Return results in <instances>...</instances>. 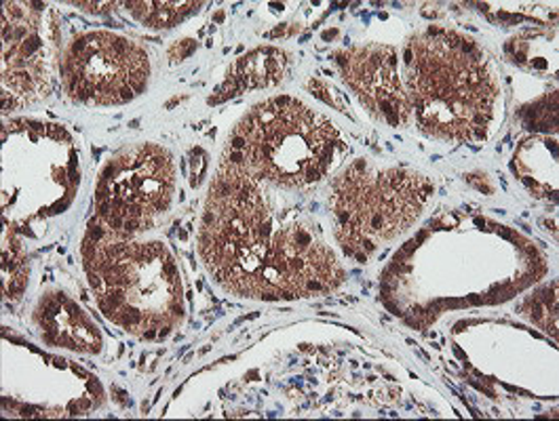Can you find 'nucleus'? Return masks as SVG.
Here are the masks:
<instances>
[{"mask_svg": "<svg viewBox=\"0 0 559 421\" xmlns=\"http://www.w3.org/2000/svg\"><path fill=\"white\" fill-rule=\"evenodd\" d=\"M280 188L222 158L199 228V253L222 289L249 300H296L334 291L338 255L309 213Z\"/></svg>", "mask_w": 559, "mask_h": 421, "instance_id": "nucleus-1", "label": "nucleus"}, {"mask_svg": "<svg viewBox=\"0 0 559 421\" xmlns=\"http://www.w3.org/2000/svg\"><path fill=\"white\" fill-rule=\"evenodd\" d=\"M405 95L425 133L437 140H486L502 104L497 70L459 32L429 28L405 51Z\"/></svg>", "mask_w": 559, "mask_h": 421, "instance_id": "nucleus-2", "label": "nucleus"}, {"mask_svg": "<svg viewBox=\"0 0 559 421\" xmlns=\"http://www.w3.org/2000/svg\"><path fill=\"white\" fill-rule=\"evenodd\" d=\"M83 266L102 314L140 339H165L185 318V289L171 251L160 241L90 224Z\"/></svg>", "mask_w": 559, "mask_h": 421, "instance_id": "nucleus-3", "label": "nucleus"}, {"mask_svg": "<svg viewBox=\"0 0 559 421\" xmlns=\"http://www.w3.org/2000/svg\"><path fill=\"white\" fill-rule=\"evenodd\" d=\"M348 152L338 127L305 101L280 95L251 108L224 158L253 180L287 192L325 180Z\"/></svg>", "mask_w": 559, "mask_h": 421, "instance_id": "nucleus-4", "label": "nucleus"}, {"mask_svg": "<svg viewBox=\"0 0 559 421\" xmlns=\"http://www.w3.org/2000/svg\"><path fill=\"white\" fill-rule=\"evenodd\" d=\"M433 183L409 169H373L366 160L346 167L332 183L330 211L342 249L368 262L380 244L397 239L420 217Z\"/></svg>", "mask_w": 559, "mask_h": 421, "instance_id": "nucleus-5", "label": "nucleus"}, {"mask_svg": "<svg viewBox=\"0 0 559 421\" xmlns=\"http://www.w3.org/2000/svg\"><path fill=\"white\" fill-rule=\"evenodd\" d=\"M176 194L169 151L138 144L112 156L95 188V219L112 232L140 237L153 230Z\"/></svg>", "mask_w": 559, "mask_h": 421, "instance_id": "nucleus-6", "label": "nucleus"}, {"mask_svg": "<svg viewBox=\"0 0 559 421\" xmlns=\"http://www.w3.org/2000/svg\"><path fill=\"white\" fill-rule=\"evenodd\" d=\"M63 89L76 104L121 106L148 87L151 60L144 47L112 34L74 36L60 61Z\"/></svg>", "mask_w": 559, "mask_h": 421, "instance_id": "nucleus-7", "label": "nucleus"}, {"mask_svg": "<svg viewBox=\"0 0 559 421\" xmlns=\"http://www.w3.org/2000/svg\"><path fill=\"white\" fill-rule=\"evenodd\" d=\"M47 7L34 2H7L2 15V85L24 101L47 97L53 87V38L43 24Z\"/></svg>", "mask_w": 559, "mask_h": 421, "instance_id": "nucleus-8", "label": "nucleus"}, {"mask_svg": "<svg viewBox=\"0 0 559 421\" xmlns=\"http://www.w3.org/2000/svg\"><path fill=\"white\" fill-rule=\"evenodd\" d=\"M342 76L357 93L366 110L391 127H405L412 117L400 63L393 47L368 45L338 56Z\"/></svg>", "mask_w": 559, "mask_h": 421, "instance_id": "nucleus-9", "label": "nucleus"}, {"mask_svg": "<svg viewBox=\"0 0 559 421\" xmlns=\"http://www.w3.org/2000/svg\"><path fill=\"white\" fill-rule=\"evenodd\" d=\"M43 321V339L47 344L68 348L74 352L94 354L102 348V337L92 323V318L74 303V301L56 296L47 301L45 310L40 312Z\"/></svg>", "mask_w": 559, "mask_h": 421, "instance_id": "nucleus-10", "label": "nucleus"}, {"mask_svg": "<svg viewBox=\"0 0 559 421\" xmlns=\"http://www.w3.org/2000/svg\"><path fill=\"white\" fill-rule=\"evenodd\" d=\"M515 167L522 180L526 181L532 192H536L538 196H549L551 192H556L558 163H556L554 142L551 144L547 140L526 142L515 154Z\"/></svg>", "mask_w": 559, "mask_h": 421, "instance_id": "nucleus-11", "label": "nucleus"}, {"mask_svg": "<svg viewBox=\"0 0 559 421\" xmlns=\"http://www.w3.org/2000/svg\"><path fill=\"white\" fill-rule=\"evenodd\" d=\"M285 53L280 49H260L248 58L237 61L228 72V83L233 91L258 89L275 85L285 72Z\"/></svg>", "mask_w": 559, "mask_h": 421, "instance_id": "nucleus-12", "label": "nucleus"}, {"mask_svg": "<svg viewBox=\"0 0 559 421\" xmlns=\"http://www.w3.org/2000/svg\"><path fill=\"white\" fill-rule=\"evenodd\" d=\"M201 7V2H127V9L135 20L156 31L178 26Z\"/></svg>", "mask_w": 559, "mask_h": 421, "instance_id": "nucleus-13", "label": "nucleus"}]
</instances>
